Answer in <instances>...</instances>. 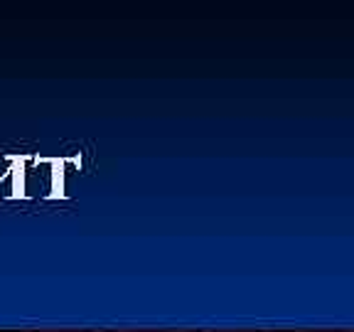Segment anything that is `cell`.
<instances>
[{
	"mask_svg": "<svg viewBox=\"0 0 354 332\" xmlns=\"http://www.w3.org/2000/svg\"><path fill=\"white\" fill-rule=\"evenodd\" d=\"M52 332H84V330H52Z\"/></svg>",
	"mask_w": 354,
	"mask_h": 332,
	"instance_id": "cell-1",
	"label": "cell"
},
{
	"mask_svg": "<svg viewBox=\"0 0 354 332\" xmlns=\"http://www.w3.org/2000/svg\"><path fill=\"white\" fill-rule=\"evenodd\" d=\"M113 332H143V330H113Z\"/></svg>",
	"mask_w": 354,
	"mask_h": 332,
	"instance_id": "cell-2",
	"label": "cell"
}]
</instances>
